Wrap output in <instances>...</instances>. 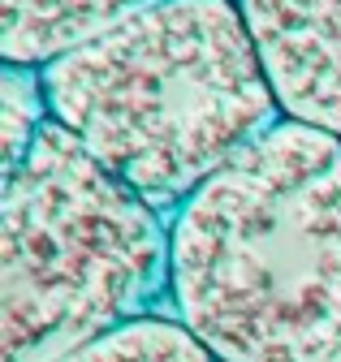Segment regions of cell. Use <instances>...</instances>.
<instances>
[{"label": "cell", "instance_id": "cell-5", "mask_svg": "<svg viewBox=\"0 0 341 362\" xmlns=\"http://www.w3.org/2000/svg\"><path fill=\"white\" fill-rule=\"evenodd\" d=\"M164 0H0V61L48 69Z\"/></svg>", "mask_w": 341, "mask_h": 362}, {"label": "cell", "instance_id": "cell-2", "mask_svg": "<svg viewBox=\"0 0 341 362\" xmlns=\"http://www.w3.org/2000/svg\"><path fill=\"white\" fill-rule=\"evenodd\" d=\"M39 78L52 121L164 216L285 121L238 0H164Z\"/></svg>", "mask_w": 341, "mask_h": 362}, {"label": "cell", "instance_id": "cell-3", "mask_svg": "<svg viewBox=\"0 0 341 362\" xmlns=\"http://www.w3.org/2000/svg\"><path fill=\"white\" fill-rule=\"evenodd\" d=\"M173 229L57 121L0 181V362H57L168 298Z\"/></svg>", "mask_w": 341, "mask_h": 362}, {"label": "cell", "instance_id": "cell-4", "mask_svg": "<svg viewBox=\"0 0 341 362\" xmlns=\"http://www.w3.org/2000/svg\"><path fill=\"white\" fill-rule=\"evenodd\" d=\"M285 121L341 139V0H238Z\"/></svg>", "mask_w": 341, "mask_h": 362}, {"label": "cell", "instance_id": "cell-6", "mask_svg": "<svg viewBox=\"0 0 341 362\" xmlns=\"http://www.w3.org/2000/svg\"><path fill=\"white\" fill-rule=\"evenodd\" d=\"M57 362H221L178 315H143L87 345L61 354Z\"/></svg>", "mask_w": 341, "mask_h": 362}, {"label": "cell", "instance_id": "cell-1", "mask_svg": "<svg viewBox=\"0 0 341 362\" xmlns=\"http://www.w3.org/2000/svg\"><path fill=\"white\" fill-rule=\"evenodd\" d=\"M168 229L173 315L221 362H341V139L281 121Z\"/></svg>", "mask_w": 341, "mask_h": 362}, {"label": "cell", "instance_id": "cell-7", "mask_svg": "<svg viewBox=\"0 0 341 362\" xmlns=\"http://www.w3.org/2000/svg\"><path fill=\"white\" fill-rule=\"evenodd\" d=\"M52 121L39 69L5 65L0 69V181L13 177L30 156L35 139Z\"/></svg>", "mask_w": 341, "mask_h": 362}]
</instances>
